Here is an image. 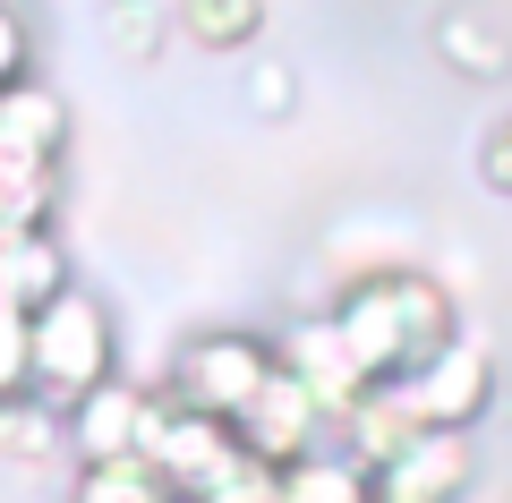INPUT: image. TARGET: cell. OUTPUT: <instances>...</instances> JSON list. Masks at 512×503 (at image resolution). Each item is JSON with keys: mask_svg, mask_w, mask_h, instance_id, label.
Instances as JSON below:
<instances>
[{"mask_svg": "<svg viewBox=\"0 0 512 503\" xmlns=\"http://www.w3.org/2000/svg\"><path fill=\"white\" fill-rule=\"evenodd\" d=\"M325 316H333V333H342V350L359 359L367 384L410 376L419 359H436L444 342L470 333L461 307H453V290H444L436 273H419V265H376V273H359Z\"/></svg>", "mask_w": 512, "mask_h": 503, "instance_id": "obj_1", "label": "cell"}, {"mask_svg": "<svg viewBox=\"0 0 512 503\" xmlns=\"http://www.w3.org/2000/svg\"><path fill=\"white\" fill-rule=\"evenodd\" d=\"M137 461L154 469V478L171 486V503H197L205 486H222L248 452H239V435H231V418H205V410H188V401H171L163 384H154V401H146V435H137Z\"/></svg>", "mask_w": 512, "mask_h": 503, "instance_id": "obj_4", "label": "cell"}, {"mask_svg": "<svg viewBox=\"0 0 512 503\" xmlns=\"http://www.w3.org/2000/svg\"><path fill=\"white\" fill-rule=\"evenodd\" d=\"M111 26H120V52H128V60H154V52H163V35H154V26H171V9H154V0H120V9H111Z\"/></svg>", "mask_w": 512, "mask_h": 503, "instance_id": "obj_20", "label": "cell"}, {"mask_svg": "<svg viewBox=\"0 0 512 503\" xmlns=\"http://www.w3.org/2000/svg\"><path fill=\"white\" fill-rule=\"evenodd\" d=\"M26 77H35V18L18 0H0V94L26 86Z\"/></svg>", "mask_w": 512, "mask_h": 503, "instance_id": "obj_18", "label": "cell"}, {"mask_svg": "<svg viewBox=\"0 0 512 503\" xmlns=\"http://www.w3.org/2000/svg\"><path fill=\"white\" fill-rule=\"evenodd\" d=\"M77 273H69V248L52 231H0V307H26L35 316L43 299H60Z\"/></svg>", "mask_w": 512, "mask_h": 503, "instance_id": "obj_11", "label": "cell"}, {"mask_svg": "<svg viewBox=\"0 0 512 503\" xmlns=\"http://www.w3.org/2000/svg\"><path fill=\"white\" fill-rule=\"evenodd\" d=\"M26 401V307H0V410Z\"/></svg>", "mask_w": 512, "mask_h": 503, "instance_id": "obj_22", "label": "cell"}, {"mask_svg": "<svg viewBox=\"0 0 512 503\" xmlns=\"http://www.w3.org/2000/svg\"><path fill=\"white\" fill-rule=\"evenodd\" d=\"M69 503H171V486L146 461H86L69 478Z\"/></svg>", "mask_w": 512, "mask_h": 503, "instance_id": "obj_16", "label": "cell"}, {"mask_svg": "<svg viewBox=\"0 0 512 503\" xmlns=\"http://www.w3.org/2000/svg\"><path fill=\"white\" fill-rule=\"evenodd\" d=\"M436 60L461 77H478V86H495V77L512 69V35H495L478 9H444L436 18Z\"/></svg>", "mask_w": 512, "mask_h": 503, "instance_id": "obj_14", "label": "cell"}, {"mask_svg": "<svg viewBox=\"0 0 512 503\" xmlns=\"http://www.w3.org/2000/svg\"><path fill=\"white\" fill-rule=\"evenodd\" d=\"M171 35L188 52H256L265 0H171Z\"/></svg>", "mask_w": 512, "mask_h": 503, "instance_id": "obj_13", "label": "cell"}, {"mask_svg": "<svg viewBox=\"0 0 512 503\" xmlns=\"http://www.w3.org/2000/svg\"><path fill=\"white\" fill-rule=\"evenodd\" d=\"M231 435H239V452H248V461H265V469H291V461H308V452L333 435V418H325V401H316L308 384H299L291 367L274 359V376L256 384V401L231 418Z\"/></svg>", "mask_w": 512, "mask_h": 503, "instance_id": "obj_6", "label": "cell"}, {"mask_svg": "<svg viewBox=\"0 0 512 503\" xmlns=\"http://www.w3.org/2000/svg\"><path fill=\"white\" fill-rule=\"evenodd\" d=\"M197 503H282V478H274L265 461H239L231 478H222V486H205Z\"/></svg>", "mask_w": 512, "mask_h": 503, "instance_id": "obj_23", "label": "cell"}, {"mask_svg": "<svg viewBox=\"0 0 512 503\" xmlns=\"http://www.w3.org/2000/svg\"><path fill=\"white\" fill-rule=\"evenodd\" d=\"M282 478V503H376V469L367 461H350L342 444H316L308 461H291V469H274Z\"/></svg>", "mask_w": 512, "mask_h": 503, "instance_id": "obj_12", "label": "cell"}, {"mask_svg": "<svg viewBox=\"0 0 512 503\" xmlns=\"http://www.w3.org/2000/svg\"><path fill=\"white\" fill-rule=\"evenodd\" d=\"M146 401H154V384H137V376H103L86 401H69V410H60V452H69L77 469H86V461H137Z\"/></svg>", "mask_w": 512, "mask_h": 503, "instance_id": "obj_7", "label": "cell"}, {"mask_svg": "<svg viewBox=\"0 0 512 503\" xmlns=\"http://www.w3.org/2000/svg\"><path fill=\"white\" fill-rule=\"evenodd\" d=\"M393 401L410 410L419 435H478V418L495 410V350L478 333H461L436 359H419L410 376H393Z\"/></svg>", "mask_w": 512, "mask_h": 503, "instance_id": "obj_5", "label": "cell"}, {"mask_svg": "<svg viewBox=\"0 0 512 503\" xmlns=\"http://www.w3.org/2000/svg\"><path fill=\"white\" fill-rule=\"evenodd\" d=\"M274 359L291 367V376L308 384L316 401H325V418H342L350 401L367 393L359 359L342 350V333H333V316H325V307H316V316H291V324H282V333H274Z\"/></svg>", "mask_w": 512, "mask_h": 503, "instance_id": "obj_9", "label": "cell"}, {"mask_svg": "<svg viewBox=\"0 0 512 503\" xmlns=\"http://www.w3.org/2000/svg\"><path fill=\"white\" fill-rule=\"evenodd\" d=\"M103 376H120V316L111 299H94L86 282H69L60 299H43L26 316V393L43 410L86 401Z\"/></svg>", "mask_w": 512, "mask_h": 503, "instance_id": "obj_2", "label": "cell"}, {"mask_svg": "<svg viewBox=\"0 0 512 503\" xmlns=\"http://www.w3.org/2000/svg\"><path fill=\"white\" fill-rule=\"evenodd\" d=\"M0 162H69V103L43 77L0 94Z\"/></svg>", "mask_w": 512, "mask_h": 503, "instance_id": "obj_10", "label": "cell"}, {"mask_svg": "<svg viewBox=\"0 0 512 503\" xmlns=\"http://www.w3.org/2000/svg\"><path fill=\"white\" fill-rule=\"evenodd\" d=\"M248 103H256V120H291L299 111V77L282 69V60H256L248 69Z\"/></svg>", "mask_w": 512, "mask_h": 503, "instance_id": "obj_21", "label": "cell"}, {"mask_svg": "<svg viewBox=\"0 0 512 503\" xmlns=\"http://www.w3.org/2000/svg\"><path fill=\"white\" fill-rule=\"evenodd\" d=\"M274 376V333H248V324H205V333H188L180 350H171V376L163 393L188 401V410L205 418H239L256 401V384Z\"/></svg>", "mask_w": 512, "mask_h": 503, "instance_id": "obj_3", "label": "cell"}, {"mask_svg": "<svg viewBox=\"0 0 512 503\" xmlns=\"http://www.w3.org/2000/svg\"><path fill=\"white\" fill-rule=\"evenodd\" d=\"M478 486V444L470 435H410L376 469V503H470Z\"/></svg>", "mask_w": 512, "mask_h": 503, "instance_id": "obj_8", "label": "cell"}, {"mask_svg": "<svg viewBox=\"0 0 512 503\" xmlns=\"http://www.w3.org/2000/svg\"><path fill=\"white\" fill-rule=\"evenodd\" d=\"M60 162H0V231H52Z\"/></svg>", "mask_w": 512, "mask_h": 503, "instance_id": "obj_15", "label": "cell"}, {"mask_svg": "<svg viewBox=\"0 0 512 503\" xmlns=\"http://www.w3.org/2000/svg\"><path fill=\"white\" fill-rule=\"evenodd\" d=\"M60 452V410H43L35 393L0 410V461H52Z\"/></svg>", "mask_w": 512, "mask_h": 503, "instance_id": "obj_17", "label": "cell"}, {"mask_svg": "<svg viewBox=\"0 0 512 503\" xmlns=\"http://www.w3.org/2000/svg\"><path fill=\"white\" fill-rule=\"evenodd\" d=\"M478 188L512 205V111H495V120L478 128Z\"/></svg>", "mask_w": 512, "mask_h": 503, "instance_id": "obj_19", "label": "cell"}]
</instances>
